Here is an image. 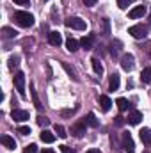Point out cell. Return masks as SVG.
<instances>
[{"instance_id":"cell-1","label":"cell","mask_w":151,"mask_h":153,"mask_svg":"<svg viewBox=\"0 0 151 153\" xmlns=\"http://www.w3.org/2000/svg\"><path fill=\"white\" fill-rule=\"evenodd\" d=\"M14 22H16L20 27L29 29V27L34 25V16H32L30 13H27V11H16V13H14Z\"/></svg>"},{"instance_id":"cell-2","label":"cell","mask_w":151,"mask_h":153,"mask_svg":"<svg viewBox=\"0 0 151 153\" xmlns=\"http://www.w3.org/2000/svg\"><path fill=\"white\" fill-rule=\"evenodd\" d=\"M64 25H66L68 29H75V30H85V29H87L85 20H82V18H78V16H71V18H68V20L64 22Z\"/></svg>"},{"instance_id":"cell-3","label":"cell","mask_w":151,"mask_h":153,"mask_svg":"<svg viewBox=\"0 0 151 153\" xmlns=\"http://www.w3.org/2000/svg\"><path fill=\"white\" fill-rule=\"evenodd\" d=\"M148 27H144V25H132L130 29H128V34L132 36V38H135V39H142V38H146L148 36Z\"/></svg>"},{"instance_id":"cell-4","label":"cell","mask_w":151,"mask_h":153,"mask_svg":"<svg viewBox=\"0 0 151 153\" xmlns=\"http://www.w3.org/2000/svg\"><path fill=\"white\" fill-rule=\"evenodd\" d=\"M121 141H123V148L126 153H135V144H133V139H132V134L130 132H123L121 134Z\"/></svg>"},{"instance_id":"cell-5","label":"cell","mask_w":151,"mask_h":153,"mask_svg":"<svg viewBox=\"0 0 151 153\" xmlns=\"http://www.w3.org/2000/svg\"><path fill=\"white\" fill-rule=\"evenodd\" d=\"M14 85H16V91L20 93V96L25 98V73L23 71H18L14 75Z\"/></svg>"},{"instance_id":"cell-6","label":"cell","mask_w":151,"mask_h":153,"mask_svg":"<svg viewBox=\"0 0 151 153\" xmlns=\"http://www.w3.org/2000/svg\"><path fill=\"white\" fill-rule=\"evenodd\" d=\"M133 66H135V57H133L132 53H124V55L121 57V68H123L124 71H132Z\"/></svg>"},{"instance_id":"cell-7","label":"cell","mask_w":151,"mask_h":153,"mask_svg":"<svg viewBox=\"0 0 151 153\" xmlns=\"http://www.w3.org/2000/svg\"><path fill=\"white\" fill-rule=\"evenodd\" d=\"M85 126H87V123H85V119L84 121H76L75 125L71 126V134L75 135V137H84L85 135Z\"/></svg>"},{"instance_id":"cell-8","label":"cell","mask_w":151,"mask_h":153,"mask_svg":"<svg viewBox=\"0 0 151 153\" xmlns=\"http://www.w3.org/2000/svg\"><path fill=\"white\" fill-rule=\"evenodd\" d=\"M11 117L14 119V121H18V123H21V121H27L30 114H29V111H23V109H13V112H11Z\"/></svg>"},{"instance_id":"cell-9","label":"cell","mask_w":151,"mask_h":153,"mask_svg":"<svg viewBox=\"0 0 151 153\" xmlns=\"http://www.w3.org/2000/svg\"><path fill=\"white\" fill-rule=\"evenodd\" d=\"M146 14V5H137V7H133L130 13H128V16L132 18V20H137V18H142Z\"/></svg>"},{"instance_id":"cell-10","label":"cell","mask_w":151,"mask_h":153,"mask_svg":"<svg viewBox=\"0 0 151 153\" xmlns=\"http://www.w3.org/2000/svg\"><path fill=\"white\" fill-rule=\"evenodd\" d=\"M94 34H87V36H84V38L80 39V46L84 48V50H91L93 48V45H94Z\"/></svg>"},{"instance_id":"cell-11","label":"cell","mask_w":151,"mask_h":153,"mask_svg":"<svg viewBox=\"0 0 151 153\" xmlns=\"http://www.w3.org/2000/svg\"><path fill=\"white\" fill-rule=\"evenodd\" d=\"M126 121H128V125H139L142 121V112L141 111H132L126 117Z\"/></svg>"},{"instance_id":"cell-12","label":"cell","mask_w":151,"mask_h":153,"mask_svg":"<svg viewBox=\"0 0 151 153\" xmlns=\"http://www.w3.org/2000/svg\"><path fill=\"white\" fill-rule=\"evenodd\" d=\"M48 43H50L52 46H59V45L62 43V36H61V32L52 30V32L48 34Z\"/></svg>"},{"instance_id":"cell-13","label":"cell","mask_w":151,"mask_h":153,"mask_svg":"<svg viewBox=\"0 0 151 153\" xmlns=\"http://www.w3.org/2000/svg\"><path fill=\"white\" fill-rule=\"evenodd\" d=\"M100 105H101V111H103V112H109L110 107H112V100H110L109 96L101 94V96H100Z\"/></svg>"},{"instance_id":"cell-14","label":"cell","mask_w":151,"mask_h":153,"mask_svg":"<svg viewBox=\"0 0 151 153\" xmlns=\"http://www.w3.org/2000/svg\"><path fill=\"white\" fill-rule=\"evenodd\" d=\"M119 84H121L119 75H117V73H112L110 78H109V89H110V91H117V89H119Z\"/></svg>"},{"instance_id":"cell-15","label":"cell","mask_w":151,"mask_h":153,"mask_svg":"<svg viewBox=\"0 0 151 153\" xmlns=\"http://www.w3.org/2000/svg\"><path fill=\"white\" fill-rule=\"evenodd\" d=\"M139 137H141V141L144 143V144H151V130L150 128H142L141 132H139Z\"/></svg>"},{"instance_id":"cell-16","label":"cell","mask_w":151,"mask_h":153,"mask_svg":"<svg viewBox=\"0 0 151 153\" xmlns=\"http://www.w3.org/2000/svg\"><path fill=\"white\" fill-rule=\"evenodd\" d=\"M0 141H2V144H4L7 150H14V148H16V143H14V139H13L11 135H2Z\"/></svg>"},{"instance_id":"cell-17","label":"cell","mask_w":151,"mask_h":153,"mask_svg":"<svg viewBox=\"0 0 151 153\" xmlns=\"http://www.w3.org/2000/svg\"><path fill=\"white\" fill-rule=\"evenodd\" d=\"M91 64H93V70H94L96 75H103V66H101V62H100L98 57H93L91 59Z\"/></svg>"},{"instance_id":"cell-18","label":"cell","mask_w":151,"mask_h":153,"mask_svg":"<svg viewBox=\"0 0 151 153\" xmlns=\"http://www.w3.org/2000/svg\"><path fill=\"white\" fill-rule=\"evenodd\" d=\"M115 103H117V109H119L121 112H126V111L132 107V105H130V102H128L126 98H117V100H115Z\"/></svg>"},{"instance_id":"cell-19","label":"cell","mask_w":151,"mask_h":153,"mask_svg":"<svg viewBox=\"0 0 151 153\" xmlns=\"http://www.w3.org/2000/svg\"><path fill=\"white\" fill-rule=\"evenodd\" d=\"M39 137H41V141H43V143H46V144H52V143L55 141V135H53L52 132H48V130H43Z\"/></svg>"},{"instance_id":"cell-20","label":"cell","mask_w":151,"mask_h":153,"mask_svg":"<svg viewBox=\"0 0 151 153\" xmlns=\"http://www.w3.org/2000/svg\"><path fill=\"white\" fill-rule=\"evenodd\" d=\"M78 46H80V41H76V39H73L71 36L66 39V48L70 50V52H76L78 50Z\"/></svg>"},{"instance_id":"cell-21","label":"cell","mask_w":151,"mask_h":153,"mask_svg":"<svg viewBox=\"0 0 151 153\" xmlns=\"http://www.w3.org/2000/svg\"><path fill=\"white\" fill-rule=\"evenodd\" d=\"M2 34H4L5 39H14L18 36V32H16L14 29H11V27H4V29H2Z\"/></svg>"},{"instance_id":"cell-22","label":"cell","mask_w":151,"mask_h":153,"mask_svg":"<svg viewBox=\"0 0 151 153\" xmlns=\"http://www.w3.org/2000/svg\"><path fill=\"white\" fill-rule=\"evenodd\" d=\"M141 80H142L144 84H150L151 82V66L142 70V73H141Z\"/></svg>"},{"instance_id":"cell-23","label":"cell","mask_w":151,"mask_h":153,"mask_svg":"<svg viewBox=\"0 0 151 153\" xmlns=\"http://www.w3.org/2000/svg\"><path fill=\"white\" fill-rule=\"evenodd\" d=\"M85 123H87L89 126H93V128H96V126L100 125V123H98V119H96V116L93 114V112H89V114H87V117H85Z\"/></svg>"},{"instance_id":"cell-24","label":"cell","mask_w":151,"mask_h":153,"mask_svg":"<svg viewBox=\"0 0 151 153\" xmlns=\"http://www.w3.org/2000/svg\"><path fill=\"white\" fill-rule=\"evenodd\" d=\"M62 68H64V70H66V73H68V75L71 76V78H73V80H75V82H78V76H76L75 70H73V68H71V66H70V64H68V62H62Z\"/></svg>"},{"instance_id":"cell-25","label":"cell","mask_w":151,"mask_h":153,"mask_svg":"<svg viewBox=\"0 0 151 153\" xmlns=\"http://www.w3.org/2000/svg\"><path fill=\"white\" fill-rule=\"evenodd\" d=\"M119 46H121V43H119V41H112V43H110V53H112L114 57L121 52V48H119Z\"/></svg>"},{"instance_id":"cell-26","label":"cell","mask_w":151,"mask_h":153,"mask_svg":"<svg viewBox=\"0 0 151 153\" xmlns=\"http://www.w3.org/2000/svg\"><path fill=\"white\" fill-rule=\"evenodd\" d=\"M55 134H57L59 137H62V139H66V135H68V134H66V128H64L62 125H55Z\"/></svg>"},{"instance_id":"cell-27","label":"cell","mask_w":151,"mask_h":153,"mask_svg":"<svg viewBox=\"0 0 151 153\" xmlns=\"http://www.w3.org/2000/svg\"><path fill=\"white\" fill-rule=\"evenodd\" d=\"M18 64H20V57H18V55H13V57L9 59V68H11V70H14Z\"/></svg>"},{"instance_id":"cell-28","label":"cell","mask_w":151,"mask_h":153,"mask_svg":"<svg viewBox=\"0 0 151 153\" xmlns=\"http://www.w3.org/2000/svg\"><path fill=\"white\" fill-rule=\"evenodd\" d=\"M38 125L44 128V126H48V125H50V119H48L46 116H39V117H38Z\"/></svg>"},{"instance_id":"cell-29","label":"cell","mask_w":151,"mask_h":153,"mask_svg":"<svg viewBox=\"0 0 151 153\" xmlns=\"http://www.w3.org/2000/svg\"><path fill=\"white\" fill-rule=\"evenodd\" d=\"M132 2H133V0H117V5H119V9H126Z\"/></svg>"},{"instance_id":"cell-30","label":"cell","mask_w":151,"mask_h":153,"mask_svg":"<svg viewBox=\"0 0 151 153\" xmlns=\"http://www.w3.org/2000/svg\"><path fill=\"white\" fill-rule=\"evenodd\" d=\"M30 89H32V98H34V103H36V107H38V109H41V103H39V100H38V93L34 91V85H30Z\"/></svg>"},{"instance_id":"cell-31","label":"cell","mask_w":151,"mask_h":153,"mask_svg":"<svg viewBox=\"0 0 151 153\" xmlns=\"http://www.w3.org/2000/svg\"><path fill=\"white\" fill-rule=\"evenodd\" d=\"M18 134H21V135H29V134H30V128H29V126H20V128H18Z\"/></svg>"},{"instance_id":"cell-32","label":"cell","mask_w":151,"mask_h":153,"mask_svg":"<svg viewBox=\"0 0 151 153\" xmlns=\"http://www.w3.org/2000/svg\"><path fill=\"white\" fill-rule=\"evenodd\" d=\"M25 153H38V146H36V144H29V146L25 148Z\"/></svg>"},{"instance_id":"cell-33","label":"cell","mask_w":151,"mask_h":153,"mask_svg":"<svg viewBox=\"0 0 151 153\" xmlns=\"http://www.w3.org/2000/svg\"><path fill=\"white\" fill-rule=\"evenodd\" d=\"M59 148H61V152H62V153H75L70 146H66V144H62V146H59Z\"/></svg>"},{"instance_id":"cell-34","label":"cell","mask_w":151,"mask_h":153,"mask_svg":"<svg viewBox=\"0 0 151 153\" xmlns=\"http://www.w3.org/2000/svg\"><path fill=\"white\" fill-rule=\"evenodd\" d=\"M96 2H98V0H84V5H87V7H93Z\"/></svg>"},{"instance_id":"cell-35","label":"cell","mask_w":151,"mask_h":153,"mask_svg":"<svg viewBox=\"0 0 151 153\" xmlns=\"http://www.w3.org/2000/svg\"><path fill=\"white\" fill-rule=\"evenodd\" d=\"M14 2H16L18 5H27V4H29V0H14Z\"/></svg>"},{"instance_id":"cell-36","label":"cell","mask_w":151,"mask_h":153,"mask_svg":"<svg viewBox=\"0 0 151 153\" xmlns=\"http://www.w3.org/2000/svg\"><path fill=\"white\" fill-rule=\"evenodd\" d=\"M115 125H123V117H121V116L115 117Z\"/></svg>"},{"instance_id":"cell-37","label":"cell","mask_w":151,"mask_h":153,"mask_svg":"<svg viewBox=\"0 0 151 153\" xmlns=\"http://www.w3.org/2000/svg\"><path fill=\"white\" fill-rule=\"evenodd\" d=\"M41 153H55V152H53L52 148H44V150H43V152H41Z\"/></svg>"},{"instance_id":"cell-38","label":"cell","mask_w":151,"mask_h":153,"mask_svg":"<svg viewBox=\"0 0 151 153\" xmlns=\"http://www.w3.org/2000/svg\"><path fill=\"white\" fill-rule=\"evenodd\" d=\"M87 153H101V152H100L98 148H93V150H89V152H87Z\"/></svg>"},{"instance_id":"cell-39","label":"cell","mask_w":151,"mask_h":153,"mask_svg":"<svg viewBox=\"0 0 151 153\" xmlns=\"http://www.w3.org/2000/svg\"><path fill=\"white\" fill-rule=\"evenodd\" d=\"M148 29H151V13H150V22H148Z\"/></svg>"}]
</instances>
